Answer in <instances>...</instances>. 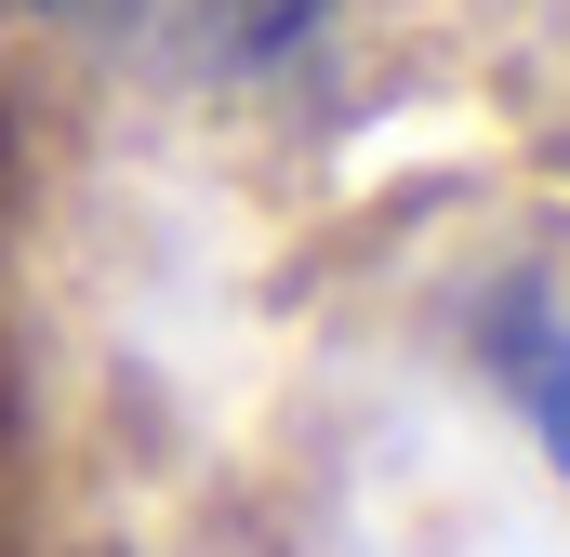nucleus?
<instances>
[{"mask_svg": "<svg viewBox=\"0 0 570 557\" xmlns=\"http://www.w3.org/2000/svg\"><path fill=\"white\" fill-rule=\"evenodd\" d=\"M53 27L134 53V67H173V80H239V67H279L292 40L318 27V0H40Z\"/></svg>", "mask_w": 570, "mask_h": 557, "instance_id": "obj_1", "label": "nucleus"}, {"mask_svg": "<svg viewBox=\"0 0 570 557\" xmlns=\"http://www.w3.org/2000/svg\"><path fill=\"white\" fill-rule=\"evenodd\" d=\"M491 359H504V385L531 399V424H544V451L570 465V319H558V305H504Z\"/></svg>", "mask_w": 570, "mask_h": 557, "instance_id": "obj_2", "label": "nucleus"}]
</instances>
